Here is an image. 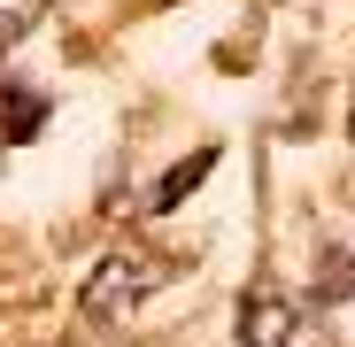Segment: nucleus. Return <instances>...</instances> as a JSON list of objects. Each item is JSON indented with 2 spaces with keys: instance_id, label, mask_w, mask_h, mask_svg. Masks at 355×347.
<instances>
[{
  "instance_id": "4",
  "label": "nucleus",
  "mask_w": 355,
  "mask_h": 347,
  "mask_svg": "<svg viewBox=\"0 0 355 347\" xmlns=\"http://www.w3.org/2000/svg\"><path fill=\"white\" fill-rule=\"evenodd\" d=\"M209 162H216V154H193L186 170H170V178L155 186V201H147V208H178V201H186V193H193V186L209 178Z\"/></svg>"
},
{
  "instance_id": "5",
  "label": "nucleus",
  "mask_w": 355,
  "mask_h": 347,
  "mask_svg": "<svg viewBox=\"0 0 355 347\" xmlns=\"http://www.w3.org/2000/svg\"><path fill=\"white\" fill-rule=\"evenodd\" d=\"M355 294V255L347 247H324V285H317V301H347Z\"/></svg>"
},
{
  "instance_id": "6",
  "label": "nucleus",
  "mask_w": 355,
  "mask_h": 347,
  "mask_svg": "<svg viewBox=\"0 0 355 347\" xmlns=\"http://www.w3.org/2000/svg\"><path fill=\"white\" fill-rule=\"evenodd\" d=\"M39 8H46V0H0V54H8V46L39 24Z\"/></svg>"
},
{
  "instance_id": "3",
  "label": "nucleus",
  "mask_w": 355,
  "mask_h": 347,
  "mask_svg": "<svg viewBox=\"0 0 355 347\" xmlns=\"http://www.w3.org/2000/svg\"><path fill=\"white\" fill-rule=\"evenodd\" d=\"M39 124H46V100L31 85H0V139L24 147V139H39Z\"/></svg>"
},
{
  "instance_id": "2",
  "label": "nucleus",
  "mask_w": 355,
  "mask_h": 347,
  "mask_svg": "<svg viewBox=\"0 0 355 347\" xmlns=\"http://www.w3.org/2000/svg\"><path fill=\"white\" fill-rule=\"evenodd\" d=\"M240 347H324V317L309 301L255 294V301H240Z\"/></svg>"
},
{
  "instance_id": "1",
  "label": "nucleus",
  "mask_w": 355,
  "mask_h": 347,
  "mask_svg": "<svg viewBox=\"0 0 355 347\" xmlns=\"http://www.w3.org/2000/svg\"><path fill=\"white\" fill-rule=\"evenodd\" d=\"M170 270L147 255V247H116L93 278H85V324H101V332H116V324H132L139 309H147V294L162 285Z\"/></svg>"
}]
</instances>
